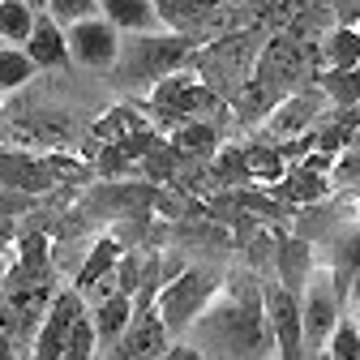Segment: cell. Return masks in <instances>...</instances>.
I'll return each mask as SVG.
<instances>
[{
    "instance_id": "cell-1",
    "label": "cell",
    "mask_w": 360,
    "mask_h": 360,
    "mask_svg": "<svg viewBox=\"0 0 360 360\" xmlns=\"http://www.w3.org/2000/svg\"><path fill=\"white\" fill-rule=\"evenodd\" d=\"M185 339L202 352V360L206 356H214V360H266V356H279L275 330H270V318H266L257 270H228L223 288L193 318Z\"/></svg>"
},
{
    "instance_id": "cell-2",
    "label": "cell",
    "mask_w": 360,
    "mask_h": 360,
    "mask_svg": "<svg viewBox=\"0 0 360 360\" xmlns=\"http://www.w3.org/2000/svg\"><path fill=\"white\" fill-rule=\"evenodd\" d=\"M198 43H206L202 34H180V30H138L120 39V60L108 73L116 86L124 90H150L159 77L185 69L189 56L198 52Z\"/></svg>"
},
{
    "instance_id": "cell-3",
    "label": "cell",
    "mask_w": 360,
    "mask_h": 360,
    "mask_svg": "<svg viewBox=\"0 0 360 360\" xmlns=\"http://www.w3.org/2000/svg\"><path fill=\"white\" fill-rule=\"evenodd\" d=\"M257 52H262V39L249 34V30H236V34H219V39L198 43V52L189 56V65L202 73V82L214 90V95L228 103V99L240 95L245 82L253 77Z\"/></svg>"
},
{
    "instance_id": "cell-4",
    "label": "cell",
    "mask_w": 360,
    "mask_h": 360,
    "mask_svg": "<svg viewBox=\"0 0 360 360\" xmlns=\"http://www.w3.org/2000/svg\"><path fill=\"white\" fill-rule=\"evenodd\" d=\"M146 116H155L163 129H176V124H185L193 116H206L214 108H223V99L214 95V90L202 82V73L193 65L185 69H176L167 77H159L150 90H146Z\"/></svg>"
},
{
    "instance_id": "cell-5",
    "label": "cell",
    "mask_w": 360,
    "mask_h": 360,
    "mask_svg": "<svg viewBox=\"0 0 360 360\" xmlns=\"http://www.w3.org/2000/svg\"><path fill=\"white\" fill-rule=\"evenodd\" d=\"M223 279L228 275H219V270L210 266H185V270H176V275L159 288V318L163 326L172 330V339H185V330L193 326V318L210 304V296L223 288Z\"/></svg>"
},
{
    "instance_id": "cell-6",
    "label": "cell",
    "mask_w": 360,
    "mask_h": 360,
    "mask_svg": "<svg viewBox=\"0 0 360 360\" xmlns=\"http://www.w3.org/2000/svg\"><path fill=\"white\" fill-rule=\"evenodd\" d=\"M343 296L335 292L330 266H313V275L300 292V330H304V356H322L335 322L343 318Z\"/></svg>"
},
{
    "instance_id": "cell-7",
    "label": "cell",
    "mask_w": 360,
    "mask_h": 360,
    "mask_svg": "<svg viewBox=\"0 0 360 360\" xmlns=\"http://www.w3.org/2000/svg\"><path fill=\"white\" fill-rule=\"evenodd\" d=\"M69 34V56L73 65L90 69V73H112L116 60H120V26H112L103 13H90V18H77L73 26H65Z\"/></svg>"
},
{
    "instance_id": "cell-8",
    "label": "cell",
    "mask_w": 360,
    "mask_h": 360,
    "mask_svg": "<svg viewBox=\"0 0 360 360\" xmlns=\"http://www.w3.org/2000/svg\"><path fill=\"white\" fill-rule=\"evenodd\" d=\"M262 300H266V318L275 330L279 356L283 360H304V330H300V292L283 288L279 279H262Z\"/></svg>"
},
{
    "instance_id": "cell-9",
    "label": "cell",
    "mask_w": 360,
    "mask_h": 360,
    "mask_svg": "<svg viewBox=\"0 0 360 360\" xmlns=\"http://www.w3.org/2000/svg\"><path fill=\"white\" fill-rule=\"evenodd\" d=\"M86 313V296L77 288H60L48 304V313H43V322L34 330V343H30V356L34 360H60L65 356V339L73 330V322Z\"/></svg>"
},
{
    "instance_id": "cell-10",
    "label": "cell",
    "mask_w": 360,
    "mask_h": 360,
    "mask_svg": "<svg viewBox=\"0 0 360 360\" xmlns=\"http://www.w3.org/2000/svg\"><path fill=\"white\" fill-rule=\"evenodd\" d=\"M167 347H172V330L159 318V304H133V318L124 335L116 339L112 356L116 360H163Z\"/></svg>"
},
{
    "instance_id": "cell-11",
    "label": "cell",
    "mask_w": 360,
    "mask_h": 360,
    "mask_svg": "<svg viewBox=\"0 0 360 360\" xmlns=\"http://www.w3.org/2000/svg\"><path fill=\"white\" fill-rule=\"evenodd\" d=\"M326 103H330L326 90L318 86V77H313V82H304L300 90H292V95L266 116V133H270V138H279V142H283V138H296V133H304V129H313V124L322 120Z\"/></svg>"
},
{
    "instance_id": "cell-12",
    "label": "cell",
    "mask_w": 360,
    "mask_h": 360,
    "mask_svg": "<svg viewBox=\"0 0 360 360\" xmlns=\"http://www.w3.org/2000/svg\"><path fill=\"white\" fill-rule=\"evenodd\" d=\"M266 193H275L288 206H313V202H326L335 193V180L330 172H318L309 163H288V172L275 180V185H262Z\"/></svg>"
},
{
    "instance_id": "cell-13",
    "label": "cell",
    "mask_w": 360,
    "mask_h": 360,
    "mask_svg": "<svg viewBox=\"0 0 360 360\" xmlns=\"http://www.w3.org/2000/svg\"><path fill=\"white\" fill-rule=\"evenodd\" d=\"M0 189H22V193L43 198L48 189H56V176L48 159H34L22 150H0Z\"/></svg>"
},
{
    "instance_id": "cell-14",
    "label": "cell",
    "mask_w": 360,
    "mask_h": 360,
    "mask_svg": "<svg viewBox=\"0 0 360 360\" xmlns=\"http://www.w3.org/2000/svg\"><path fill=\"white\" fill-rule=\"evenodd\" d=\"M22 48L30 52V60L39 69H65V65H73V56H69V34H65V26L48 9H39L34 30H30V39L22 43Z\"/></svg>"
},
{
    "instance_id": "cell-15",
    "label": "cell",
    "mask_w": 360,
    "mask_h": 360,
    "mask_svg": "<svg viewBox=\"0 0 360 360\" xmlns=\"http://www.w3.org/2000/svg\"><path fill=\"white\" fill-rule=\"evenodd\" d=\"M159 202L155 185H103L95 193H86V206H99V214H133V219H146Z\"/></svg>"
},
{
    "instance_id": "cell-16",
    "label": "cell",
    "mask_w": 360,
    "mask_h": 360,
    "mask_svg": "<svg viewBox=\"0 0 360 360\" xmlns=\"http://www.w3.org/2000/svg\"><path fill=\"white\" fill-rule=\"evenodd\" d=\"M309 275H313V240L300 236V232L279 236V245H275V279L283 288H292V292H304Z\"/></svg>"
},
{
    "instance_id": "cell-17",
    "label": "cell",
    "mask_w": 360,
    "mask_h": 360,
    "mask_svg": "<svg viewBox=\"0 0 360 360\" xmlns=\"http://www.w3.org/2000/svg\"><path fill=\"white\" fill-rule=\"evenodd\" d=\"M155 9L163 18L167 30H180V34H202L206 39V26L228 9V5H214V0H155Z\"/></svg>"
},
{
    "instance_id": "cell-18",
    "label": "cell",
    "mask_w": 360,
    "mask_h": 360,
    "mask_svg": "<svg viewBox=\"0 0 360 360\" xmlns=\"http://www.w3.org/2000/svg\"><path fill=\"white\" fill-rule=\"evenodd\" d=\"M99 13L120 26V34H138V30H167L155 0H99Z\"/></svg>"
},
{
    "instance_id": "cell-19",
    "label": "cell",
    "mask_w": 360,
    "mask_h": 360,
    "mask_svg": "<svg viewBox=\"0 0 360 360\" xmlns=\"http://www.w3.org/2000/svg\"><path fill=\"white\" fill-rule=\"evenodd\" d=\"M167 142L185 155V159H193V163H210L214 150L223 146V142H219V129H214L206 116H193V120H185V124H176Z\"/></svg>"
},
{
    "instance_id": "cell-20",
    "label": "cell",
    "mask_w": 360,
    "mask_h": 360,
    "mask_svg": "<svg viewBox=\"0 0 360 360\" xmlns=\"http://www.w3.org/2000/svg\"><path fill=\"white\" fill-rule=\"evenodd\" d=\"M90 318H95V330H99V347H116V339L124 335L129 318H133V292L116 288L112 296H103L95 309H90Z\"/></svg>"
},
{
    "instance_id": "cell-21",
    "label": "cell",
    "mask_w": 360,
    "mask_h": 360,
    "mask_svg": "<svg viewBox=\"0 0 360 360\" xmlns=\"http://www.w3.org/2000/svg\"><path fill=\"white\" fill-rule=\"evenodd\" d=\"M120 253H124V245L116 240V236H99L95 245H90V257L82 262V270H77V279H73V288L86 296L90 288H95L103 275H112L116 270V262H120Z\"/></svg>"
},
{
    "instance_id": "cell-22",
    "label": "cell",
    "mask_w": 360,
    "mask_h": 360,
    "mask_svg": "<svg viewBox=\"0 0 360 360\" xmlns=\"http://www.w3.org/2000/svg\"><path fill=\"white\" fill-rule=\"evenodd\" d=\"M318 86L326 90V99H330L335 112H347V108L360 103V65H347V69H330L326 65V73H318Z\"/></svg>"
},
{
    "instance_id": "cell-23",
    "label": "cell",
    "mask_w": 360,
    "mask_h": 360,
    "mask_svg": "<svg viewBox=\"0 0 360 360\" xmlns=\"http://www.w3.org/2000/svg\"><path fill=\"white\" fill-rule=\"evenodd\" d=\"M245 159H249V176L253 185H275V180L288 172V159L279 155V142H249L245 146Z\"/></svg>"
},
{
    "instance_id": "cell-24",
    "label": "cell",
    "mask_w": 360,
    "mask_h": 360,
    "mask_svg": "<svg viewBox=\"0 0 360 360\" xmlns=\"http://www.w3.org/2000/svg\"><path fill=\"white\" fill-rule=\"evenodd\" d=\"M34 73H39V65L30 60L22 43H0V95L5 90H22Z\"/></svg>"
},
{
    "instance_id": "cell-25",
    "label": "cell",
    "mask_w": 360,
    "mask_h": 360,
    "mask_svg": "<svg viewBox=\"0 0 360 360\" xmlns=\"http://www.w3.org/2000/svg\"><path fill=\"white\" fill-rule=\"evenodd\" d=\"M210 172H214V180H219L223 189H245V185H253L245 146H219L214 159H210Z\"/></svg>"
},
{
    "instance_id": "cell-26",
    "label": "cell",
    "mask_w": 360,
    "mask_h": 360,
    "mask_svg": "<svg viewBox=\"0 0 360 360\" xmlns=\"http://www.w3.org/2000/svg\"><path fill=\"white\" fill-rule=\"evenodd\" d=\"M322 60L330 69H347V65H360V30L356 26H335L326 39H322Z\"/></svg>"
},
{
    "instance_id": "cell-27",
    "label": "cell",
    "mask_w": 360,
    "mask_h": 360,
    "mask_svg": "<svg viewBox=\"0 0 360 360\" xmlns=\"http://www.w3.org/2000/svg\"><path fill=\"white\" fill-rule=\"evenodd\" d=\"M39 9H30L26 0H0V39L5 43H26L34 30Z\"/></svg>"
},
{
    "instance_id": "cell-28",
    "label": "cell",
    "mask_w": 360,
    "mask_h": 360,
    "mask_svg": "<svg viewBox=\"0 0 360 360\" xmlns=\"http://www.w3.org/2000/svg\"><path fill=\"white\" fill-rule=\"evenodd\" d=\"M99 356V330H95V318L90 313H82V318L73 322L69 339H65V356L60 360H90Z\"/></svg>"
},
{
    "instance_id": "cell-29",
    "label": "cell",
    "mask_w": 360,
    "mask_h": 360,
    "mask_svg": "<svg viewBox=\"0 0 360 360\" xmlns=\"http://www.w3.org/2000/svg\"><path fill=\"white\" fill-rule=\"evenodd\" d=\"M322 356H330V360H360V326H356V318H347V313H343V318L335 322Z\"/></svg>"
},
{
    "instance_id": "cell-30",
    "label": "cell",
    "mask_w": 360,
    "mask_h": 360,
    "mask_svg": "<svg viewBox=\"0 0 360 360\" xmlns=\"http://www.w3.org/2000/svg\"><path fill=\"white\" fill-rule=\"evenodd\" d=\"M330 180H335V189H356L360 193V129L352 133V142L339 150V159L330 167Z\"/></svg>"
},
{
    "instance_id": "cell-31",
    "label": "cell",
    "mask_w": 360,
    "mask_h": 360,
    "mask_svg": "<svg viewBox=\"0 0 360 360\" xmlns=\"http://www.w3.org/2000/svg\"><path fill=\"white\" fill-rule=\"evenodd\" d=\"M48 167L56 176V185H86V180H95V163H77V159H65V155H48Z\"/></svg>"
},
{
    "instance_id": "cell-32",
    "label": "cell",
    "mask_w": 360,
    "mask_h": 360,
    "mask_svg": "<svg viewBox=\"0 0 360 360\" xmlns=\"http://www.w3.org/2000/svg\"><path fill=\"white\" fill-rule=\"evenodd\" d=\"M48 13H52L60 26H73L77 18L99 13V0H48Z\"/></svg>"
},
{
    "instance_id": "cell-33",
    "label": "cell",
    "mask_w": 360,
    "mask_h": 360,
    "mask_svg": "<svg viewBox=\"0 0 360 360\" xmlns=\"http://www.w3.org/2000/svg\"><path fill=\"white\" fill-rule=\"evenodd\" d=\"M335 5V18L343 22V26H356V18H360V0H330Z\"/></svg>"
},
{
    "instance_id": "cell-34",
    "label": "cell",
    "mask_w": 360,
    "mask_h": 360,
    "mask_svg": "<svg viewBox=\"0 0 360 360\" xmlns=\"http://www.w3.org/2000/svg\"><path fill=\"white\" fill-rule=\"evenodd\" d=\"M22 347H18V339L5 330V326H0V360H9V356H18Z\"/></svg>"
},
{
    "instance_id": "cell-35",
    "label": "cell",
    "mask_w": 360,
    "mask_h": 360,
    "mask_svg": "<svg viewBox=\"0 0 360 360\" xmlns=\"http://www.w3.org/2000/svg\"><path fill=\"white\" fill-rule=\"evenodd\" d=\"M360 304V266H356V275H352V288H347V309Z\"/></svg>"
},
{
    "instance_id": "cell-36",
    "label": "cell",
    "mask_w": 360,
    "mask_h": 360,
    "mask_svg": "<svg viewBox=\"0 0 360 360\" xmlns=\"http://www.w3.org/2000/svg\"><path fill=\"white\" fill-rule=\"evenodd\" d=\"M13 262H18V257H9V249L0 245V283H5V275H9V270H13Z\"/></svg>"
},
{
    "instance_id": "cell-37",
    "label": "cell",
    "mask_w": 360,
    "mask_h": 360,
    "mask_svg": "<svg viewBox=\"0 0 360 360\" xmlns=\"http://www.w3.org/2000/svg\"><path fill=\"white\" fill-rule=\"evenodd\" d=\"M335 116H343L347 124H356V129H360V103H356V108H347V112H335Z\"/></svg>"
},
{
    "instance_id": "cell-38",
    "label": "cell",
    "mask_w": 360,
    "mask_h": 360,
    "mask_svg": "<svg viewBox=\"0 0 360 360\" xmlns=\"http://www.w3.org/2000/svg\"><path fill=\"white\" fill-rule=\"evenodd\" d=\"M26 5H30V9H48V0H26Z\"/></svg>"
},
{
    "instance_id": "cell-39",
    "label": "cell",
    "mask_w": 360,
    "mask_h": 360,
    "mask_svg": "<svg viewBox=\"0 0 360 360\" xmlns=\"http://www.w3.org/2000/svg\"><path fill=\"white\" fill-rule=\"evenodd\" d=\"M352 318H356V326H360V304H352Z\"/></svg>"
},
{
    "instance_id": "cell-40",
    "label": "cell",
    "mask_w": 360,
    "mask_h": 360,
    "mask_svg": "<svg viewBox=\"0 0 360 360\" xmlns=\"http://www.w3.org/2000/svg\"><path fill=\"white\" fill-rule=\"evenodd\" d=\"M356 30H360V18H356Z\"/></svg>"
},
{
    "instance_id": "cell-41",
    "label": "cell",
    "mask_w": 360,
    "mask_h": 360,
    "mask_svg": "<svg viewBox=\"0 0 360 360\" xmlns=\"http://www.w3.org/2000/svg\"><path fill=\"white\" fill-rule=\"evenodd\" d=\"M0 245H5V236H0Z\"/></svg>"
},
{
    "instance_id": "cell-42",
    "label": "cell",
    "mask_w": 360,
    "mask_h": 360,
    "mask_svg": "<svg viewBox=\"0 0 360 360\" xmlns=\"http://www.w3.org/2000/svg\"><path fill=\"white\" fill-rule=\"evenodd\" d=\"M0 116H5V108H0Z\"/></svg>"
},
{
    "instance_id": "cell-43",
    "label": "cell",
    "mask_w": 360,
    "mask_h": 360,
    "mask_svg": "<svg viewBox=\"0 0 360 360\" xmlns=\"http://www.w3.org/2000/svg\"><path fill=\"white\" fill-rule=\"evenodd\" d=\"M0 43H5V39H0Z\"/></svg>"
}]
</instances>
